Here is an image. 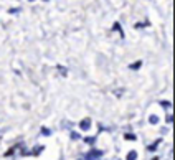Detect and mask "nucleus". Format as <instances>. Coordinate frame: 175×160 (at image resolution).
<instances>
[{"label": "nucleus", "instance_id": "nucleus-1", "mask_svg": "<svg viewBox=\"0 0 175 160\" xmlns=\"http://www.w3.org/2000/svg\"><path fill=\"white\" fill-rule=\"evenodd\" d=\"M103 150H96V149H93V150H89V152L84 155V159L86 160H97L99 157H103Z\"/></svg>", "mask_w": 175, "mask_h": 160}, {"label": "nucleus", "instance_id": "nucleus-10", "mask_svg": "<svg viewBox=\"0 0 175 160\" xmlns=\"http://www.w3.org/2000/svg\"><path fill=\"white\" fill-rule=\"evenodd\" d=\"M160 106L165 107V109H168V107H170V101H160Z\"/></svg>", "mask_w": 175, "mask_h": 160}, {"label": "nucleus", "instance_id": "nucleus-5", "mask_svg": "<svg viewBox=\"0 0 175 160\" xmlns=\"http://www.w3.org/2000/svg\"><path fill=\"white\" fill-rule=\"evenodd\" d=\"M140 64H142V61H136V63H132L129 68H131V69H139V68H140Z\"/></svg>", "mask_w": 175, "mask_h": 160}, {"label": "nucleus", "instance_id": "nucleus-2", "mask_svg": "<svg viewBox=\"0 0 175 160\" xmlns=\"http://www.w3.org/2000/svg\"><path fill=\"white\" fill-rule=\"evenodd\" d=\"M79 127H81V131H89L91 121H89V119H84V121H81V122H79Z\"/></svg>", "mask_w": 175, "mask_h": 160}, {"label": "nucleus", "instance_id": "nucleus-6", "mask_svg": "<svg viewBox=\"0 0 175 160\" xmlns=\"http://www.w3.org/2000/svg\"><path fill=\"white\" fill-rule=\"evenodd\" d=\"M84 142H86V144H91V145H93V144L96 142V137H84Z\"/></svg>", "mask_w": 175, "mask_h": 160}, {"label": "nucleus", "instance_id": "nucleus-15", "mask_svg": "<svg viewBox=\"0 0 175 160\" xmlns=\"http://www.w3.org/2000/svg\"><path fill=\"white\" fill-rule=\"evenodd\" d=\"M30 2H33V0H30Z\"/></svg>", "mask_w": 175, "mask_h": 160}, {"label": "nucleus", "instance_id": "nucleus-13", "mask_svg": "<svg viewBox=\"0 0 175 160\" xmlns=\"http://www.w3.org/2000/svg\"><path fill=\"white\" fill-rule=\"evenodd\" d=\"M71 139H79V135L76 132H71Z\"/></svg>", "mask_w": 175, "mask_h": 160}, {"label": "nucleus", "instance_id": "nucleus-7", "mask_svg": "<svg viewBox=\"0 0 175 160\" xmlns=\"http://www.w3.org/2000/svg\"><path fill=\"white\" fill-rule=\"evenodd\" d=\"M159 144H160V140H157V142H155V144H154V145H149V147H147V149H149V150H150V152H154V150H157V147H159Z\"/></svg>", "mask_w": 175, "mask_h": 160}, {"label": "nucleus", "instance_id": "nucleus-11", "mask_svg": "<svg viewBox=\"0 0 175 160\" xmlns=\"http://www.w3.org/2000/svg\"><path fill=\"white\" fill-rule=\"evenodd\" d=\"M41 134H43V135H50L51 132L48 131V129H45V127H43V129H41Z\"/></svg>", "mask_w": 175, "mask_h": 160}, {"label": "nucleus", "instance_id": "nucleus-14", "mask_svg": "<svg viewBox=\"0 0 175 160\" xmlns=\"http://www.w3.org/2000/svg\"><path fill=\"white\" fill-rule=\"evenodd\" d=\"M154 160H159V159H154Z\"/></svg>", "mask_w": 175, "mask_h": 160}, {"label": "nucleus", "instance_id": "nucleus-8", "mask_svg": "<svg viewBox=\"0 0 175 160\" xmlns=\"http://www.w3.org/2000/svg\"><path fill=\"white\" fill-rule=\"evenodd\" d=\"M149 122H150V124H157V122H159V117H157V116H150V117H149Z\"/></svg>", "mask_w": 175, "mask_h": 160}, {"label": "nucleus", "instance_id": "nucleus-9", "mask_svg": "<svg viewBox=\"0 0 175 160\" xmlns=\"http://www.w3.org/2000/svg\"><path fill=\"white\" fill-rule=\"evenodd\" d=\"M124 139H127V140H136L137 137H136L134 134H126V135H124Z\"/></svg>", "mask_w": 175, "mask_h": 160}, {"label": "nucleus", "instance_id": "nucleus-4", "mask_svg": "<svg viewBox=\"0 0 175 160\" xmlns=\"http://www.w3.org/2000/svg\"><path fill=\"white\" fill-rule=\"evenodd\" d=\"M137 159V152L136 150H131V152L127 153V160H136Z\"/></svg>", "mask_w": 175, "mask_h": 160}, {"label": "nucleus", "instance_id": "nucleus-12", "mask_svg": "<svg viewBox=\"0 0 175 160\" xmlns=\"http://www.w3.org/2000/svg\"><path fill=\"white\" fill-rule=\"evenodd\" d=\"M58 69L61 71V74H63V76H66V69H64L63 66H58Z\"/></svg>", "mask_w": 175, "mask_h": 160}, {"label": "nucleus", "instance_id": "nucleus-3", "mask_svg": "<svg viewBox=\"0 0 175 160\" xmlns=\"http://www.w3.org/2000/svg\"><path fill=\"white\" fill-rule=\"evenodd\" d=\"M112 30H114V32H119V33H121V36H122V38H124V32H122L121 25H119L117 21H116V23H114V27H112Z\"/></svg>", "mask_w": 175, "mask_h": 160}]
</instances>
